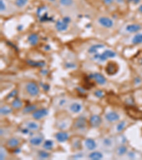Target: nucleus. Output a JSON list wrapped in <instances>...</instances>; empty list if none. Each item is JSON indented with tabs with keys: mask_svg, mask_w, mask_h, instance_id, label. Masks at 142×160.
Instances as JSON below:
<instances>
[{
	"mask_svg": "<svg viewBox=\"0 0 142 160\" xmlns=\"http://www.w3.org/2000/svg\"><path fill=\"white\" fill-rule=\"evenodd\" d=\"M116 140L112 137H103L100 139V145L105 151H111L116 145Z\"/></svg>",
	"mask_w": 142,
	"mask_h": 160,
	"instance_id": "nucleus-1",
	"label": "nucleus"
},
{
	"mask_svg": "<svg viewBox=\"0 0 142 160\" xmlns=\"http://www.w3.org/2000/svg\"><path fill=\"white\" fill-rule=\"evenodd\" d=\"M26 93L31 96H37L40 93V89L38 85L33 81L27 82L25 85Z\"/></svg>",
	"mask_w": 142,
	"mask_h": 160,
	"instance_id": "nucleus-2",
	"label": "nucleus"
},
{
	"mask_svg": "<svg viewBox=\"0 0 142 160\" xmlns=\"http://www.w3.org/2000/svg\"><path fill=\"white\" fill-rule=\"evenodd\" d=\"M116 55L117 54L114 51L109 50V49H107V50H105L102 53L94 54L93 56L94 57L93 58L94 60H99V61H105V60L107 59V58H114Z\"/></svg>",
	"mask_w": 142,
	"mask_h": 160,
	"instance_id": "nucleus-3",
	"label": "nucleus"
},
{
	"mask_svg": "<svg viewBox=\"0 0 142 160\" xmlns=\"http://www.w3.org/2000/svg\"><path fill=\"white\" fill-rule=\"evenodd\" d=\"M127 113L131 118L134 119V120H139L142 118V112L140 110L136 109V107L133 106H129L126 108Z\"/></svg>",
	"mask_w": 142,
	"mask_h": 160,
	"instance_id": "nucleus-4",
	"label": "nucleus"
},
{
	"mask_svg": "<svg viewBox=\"0 0 142 160\" xmlns=\"http://www.w3.org/2000/svg\"><path fill=\"white\" fill-rule=\"evenodd\" d=\"M87 126V122L86 118L84 117L80 116L73 123V127L76 130H84L86 129Z\"/></svg>",
	"mask_w": 142,
	"mask_h": 160,
	"instance_id": "nucleus-5",
	"label": "nucleus"
},
{
	"mask_svg": "<svg viewBox=\"0 0 142 160\" xmlns=\"http://www.w3.org/2000/svg\"><path fill=\"white\" fill-rule=\"evenodd\" d=\"M49 113V111L46 108H40V109H36L35 111H33L31 114L32 118L35 120H39L40 119L44 118L46 117Z\"/></svg>",
	"mask_w": 142,
	"mask_h": 160,
	"instance_id": "nucleus-6",
	"label": "nucleus"
},
{
	"mask_svg": "<svg viewBox=\"0 0 142 160\" xmlns=\"http://www.w3.org/2000/svg\"><path fill=\"white\" fill-rule=\"evenodd\" d=\"M119 71V67L117 64L115 62L110 61L108 62L107 66L105 67V71L108 75L109 76H114L117 74V72Z\"/></svg>",
	"mask_w": 142,
	"mask_h": 160,
	"instance_id": "nucleus-7",
	"label": "nucleus"
},
{
	"mask_svg": "<svg viewBox=\"0 0 142 160\" xmlns=\"http://www.w3.org/2000/svg\"><path fill=\"white\" fill-rule=\"evenodd\" d=\"M102 120L100 116L98 115H92L89 119V124L92 127L98 128L102 125Z\"/></svg>",
	"mask_w": 142,
	"mask_h": 160,
	"instance_id": "nucleus-8",
	"label": "nucleus"
},
{
	"mask_svg": "<svg viewBox=\"0 0 142 160\" xmlns=\"http://www.w3.org/2000/svg\"><path fill=\"white\" fill-rule=\"evenodd\" d=\"M98 23L105 28H112L114 26L113 20L107 17H100L98 19Z\"/></svg>",
	"mask_w": 142,
	"mask_h": 160,
	"instance_id": "nucleus-9",
	"label": "nucleus"
},
{
	"mask_svg": "<svg viewBox=\"0 0 142 160\" xmlns=\"http://www.w3.org/2000/svg\"><path fill=\"white\" fill-rule=\"evenodd\" d=\"M105 119L106 120L109 122V123H115L120 119V116L117 112L114 111H111L107 112L105 114Z\"/></svg>",
	"mask_w": 142,
	"mask_h": 160,
	"instance_id": "nucleus-10",
	"label": "nucleus"
},
{
	"mask_svg": "<svg viewBox=\"0 0 142 160\" xmlns=\"http://www.w3.org/2000/svg\"><path fill=\"white\" fill-rule=\"evenodd\" d=\"M90 77L92 78V79H94L100 85H105V83H107V80H106L105 76L100 73H91L90 75Z\"/></svg>",
	"mask_w": 142,
	"mask_h": 160,
	"instance_id": "nucleus-11",
	"label": "nucleus"
},
{
	"mask_svg": "<svg viewBox=\"0 0 142 160\" xmlns=\"http://www.w3.org/2000/svg\"><path fill=\"white\" fill-rule=\"evenodd\" d=\"M69 137L70 136L67 132L60 131V132H58L55 135L56 139L58 142H60V143L65 142L68 140Z\"/></svg>",
	"mask_w": 142,
	"mask_h": 160,
	"instance_id": "nucleus-12",
	"label": "nucleus"
},
{
	"mask_svg": "<svg viewBox=\"0 0 142 160\" xmlns=\"http://www.w3.org/2000/svg\"><path fill=\"white\" fill-rule=\"evenodd\" d=\"M70 119L69 118H63L58 120L56 123V126L60 130H65L70 126Z\"/></svg>",
	"mask_w": 142,
	"mask_h": 160,
	"instance_id": "nucleus-13",
	"label": "nucleus"
},
{
	"mask_svg": "<svg viewBox=\"0 0 142 160\" xmlns=\"http://www.w3.org/2000/svg\"><path fill=\"white\" fill-rule=\"evenodd\" d=\"M25 127L30 131H38L40 129V124L36 121H27L25 123Z\"/></svg>",
	"mask_w": 142,
	"mask_h": 160,
	"instance_id": "nucleus-14",
	"label": "nucleus"
},
{
	"mask_svg": "<svg viewBox=\"0 0 142 160\" xmlns=\"http://www.w3.org/2000/svg\"><path fill=\"white\" fill-rule=\"evenodd\" d=\"M68 109L73 113H79L83 110V106L80 103L74 102L69 105Z\"/></svg>",
	"mask_w": 142,
	"mask_h": 160,
	"instance_id": "nucleus-15",
	"label": "nucleus"
},
{
	"mask_svg": "<svg viewBox=\"0 0 142 160\" xmlns=\"http://www.w3.org/2000/svg\"><path fill=\"white\" fill-rule=\"evenodd\" d=\"M141 25L139 24H132L126 27V31L129 33H137L141 29Z\"/></svg>",
	"mask_w": 142,
	"mask_h": 160,
	"instance_id": "nucleus-16",
	"label": "nucleus"
},
{
	"mask_svg": "<svg viewBox=\"0 0 142 160\" xmlns=\"http://www.w3.org/2000/svg\"><path fill=\"white\" fill-rule=\"evenodd\" d=\"M20 140L19 138L15 137H11L6 141V146L10 148H16L19 145Z\"/></svg>",
	"mask_w": 142,
	"mask_h": 160,
	"instance_id": "nucleus-17",
	"label": "nucleus"
},
{
	"mask_svg": "<svg viewBox=\"0 0 142 160\" xmlns=\"http://www.w3.org/2000/svg\"><path fill=\"white\" fill-rule=\"evenodd\" d=\"M44 142L43 136H33L29 139V143L33 146H39Z\"/></svg>",
	"mask_w": 142,
	"mask_h": 160,
	"instance_id": "nucleus-18",
	"label": "nucleus"
},
{
	"mask_svg": "<svg viewBox=\"0 0 142 160\" xmlns=\"http://www.w3.org/2000/svg\"><path fill=\"white\" fill-rule=\"evenodd\" d=\"M68 28V24L65 23L63 19H59L56 23V29L58 31H64Z\"/></svg>",
	"mask_w": 142,
	"mask_h": 160,
	"instance_id": "nucleus-19",
	"label": "nucleus"
},
{
	"mask_svg": "<svg viewBox=\"0 0 142 160\" xmlns=\"http://www.w3.org/2000/svg\"><path fill=\"white\" fill-rule=\"evenodd\" d=\"M85 145L87 150L90 151H93L97 147V143L93 139L87 138L85 140Z\"/></svg>",
	"mask_w": 142,
	"mask_h": 160,
	"instance_id": "nucleus-20",
	"label": "nucleus"
},
{
	"mask_svg": "<svg viewBox=\"0 0 142 160\" xmlns=\"http://www.w3.org/2000/svg\"><path fill=\"white\" fill-rule=\"evenodd\" d=\"M128 152L127 147L124 145H120L116 148L115 153L116 155L118 157H123Z\"/></svg>",
	"mask_w": 142,
	"mask_h": 160,
	"instance_id": "nucleus-21",
	"label": "nucleus"
},
{
	"mask_svg": "<svg viewBox=\"0 0 142 160\" xmlns=\"http://www.w3.org/2000/svg\"><path fill=\"white\" fill-rule=\"evenodd\" d=\"M27 41L31 46H35L39 42V36L36 33H31L28 37Z\"/></svg>",
	"mask_w": 142,
	"mask_h": 160,
	"instance_id": "nucleus-22",
	"label": "nucleus"
},
{
	"mask_svg": "<svg viewBox=\"0 0 142 160\" xmlns=\"http://www.w3.org/2000/svg\"><path fill=\"white\" fill-rule=\"evenodd\" d=\"M88 158L92 160H100L103 158V154L102 152L94 151V152L90 153L88 155Z\"/></svg>",
	"mask_w": 142,
	"mask_h": 160,
	"instance_id": "nucleus-23",
	"label": "nucleus"
},
{
	"mask_svg": "<svg viewBox=\"0 0 142 160\" xmlns=\"http://www.w3.org/2000/svg\"><path fill=\"white\" fill-rule=\"evenodd\" d=\"M132 43L134 45H138L142 44V33H137L133 37Z\"/></svg>",
	"mask_w": 142,
	"mask_h": 160,
	"instance_id": "nucleus-24",
	"label": "nucleus"
},
{
	"mask_svg": "<svg viewBox=\"0 0 142 160\" xmlns=\"http://www.w3.org/2000/svg\"><path fill=\"white\" fill-rule=\"evenodd\" d=\"M12 112V108L9 105H3L0 108V113L2 115H8Z\"/></svg>",
	"mask_w": 142,
	"mask_h": 160,
	"instance_id": "nucleus-25",
	"label": "nucleus"
},
{
	"mask_svg": "<svg viewBox=\"0 0 142 160\" xmlns=\"http://www.w3.org/2000/svg\"><path fill=\"white\" fill-rule=\"evenodd\" d=\"M53 146H54V142L53 140H51V139H47V140H45L44 142V144H43V148H44L45 150H47V151L53 150Z\"/></svg>",
	"mask_w": 142,
	"mask_h": 160,
	"instance_id": "nucleus-26",
	"label": "nucleus"
},
{
	"mask_svg": "<svg viewBox=\"0 0 142 160\" xmlns=\"http://www.w3.org/2000/svg\"><path fill=\"white\" fill-rule=\"evenodd\" d=\"M23 106V103L19 98H15L12 102V107L14 109H19Z\"/></svg>",
	"mask_w": 142,
	"mask_h": 160,
	"instance_id": "nucleus-27",
	"label": "nucleus"
},
{
	"mask_svg": "<svg viewBox=\"0 0 142 160\" xmlns=\"http://www.w3.org/2000/svg\"><path fill=\"white\" fill-rule=\"evenodd\" d=\"M127 126V122L125 120H121L117 124L115 127V130L117 132H122Z\"/></svg>",
	"mask_w": 142,
	"mask_h": 160,
	"instance_id": "nucleus-28",
	"label": "nucleus"
},
{
	"mask_svg": "<svg viewBox=\"0 0 142 160\" xmlns=\"http://www.w3.org/2000/svg\"><path fill=\"white\" fill-rule=\"evenodd\" d=\"M37 109V105H29L24 108L22 110V112L24 114L30 113V112H33Z\"/></svg>",
	"mask_w": 142,
	"mask_h": 160,
	"instance_id": "nucleus-29",
	"label": "nucleus"
},
{
	"mask_svg": "<svg viewBox=\"0 0 142 160\" xmlns=\"http://www.w3.org/2000/svg\"><path fill=\"white\" fill-rule=\"evenodd\" d=\"M27 64L33 67H44L46 65V63L44 61H34V60H26Z\"/></svg>",
	"mask_w": 142,
	"mask_h": 160,
	"instance_id": "nucleus-30",
	"label": "nucleus"
},
{
	"mask_svg": "<svg viewBox=\"0 0 142 160\" xmlns=\"http://www.w3.org/2000/svg\"><path fill=\"white\" fill-rule=\"evenodd\" d=\"M105 47V45L103 44H94L92 45V46L89 49L88 52L90 53H98V49H102Z\"/></svg>",
	"mask_w": 142,
	"mask_h": 160,
	"instance_id": "nucleus-31",
	"label": "nucleus"
},
{
	"mask_svg": "<svg viewBox=\"0 0 142 160\" xmlns=\"http://www.w3.org/2000/svg\"><path fill=\"white\" fill-rule=\"evenodd\" d=\"M47 151V150H46ZM45 150H40L39 152H38V157L40 159H48L51 157V154L48 152H46Z\"/></svg>",
	"mask_w": 142,
	"mask_h": 160,
	"instance_id": "nucleus-32",
	"label": "nucleus"
},
{
	"mask_svg": "<svg viewBox=\"0 0 142 160\" xmlns=\"http://www.w3.org/2000/svg\"><path fill=\"white\" fill-rule=\"evenodd\" d=\"M29 0H15V5L19 8L24 7L28 3Z\"/></svg>",
	"mask_w": 142,
	"mask_h": 160,
	"instance_id": "nucleus-33",
	"label": "nucleus"
},
{
	"mask_svg": "<svg viewBox=\"0 0 142 160\" xmlns=\"http://www.w3.org/2000/svg\"><path fill=\"white\" fill-rule=\"evenodd\" d=\"M116 142L119 145H124L127 142V138L124 135H119L115 139Z\"/></svg>",
	"mask_w": 142,
	"mask_h": 160,
	"instance_id": "nucleus-34",
	"label": "nucleus"
},
{
	"mask_svg": "<svg viewBox=\"0 0 142 160\" xmlns=\"http://www.w3.org/2000/svg\"><path fill=\"white\" fill-rule=\"evenodd\" d=\"M67 100L66 98H60L58 99L57 100V105L58 107H63L64 105H65L67 104Z\"/></svg>",
	"mask_w": 142,
	"mask_h": 160,
	"instance_id": "nucleus-35",
	"label": "nucleus"
},
{
	"mask_svg": "<svg viewBox=\"0 0 142 160\" xmlns=\"http://www.w3.org/2000/svg\"><path fill=\"white\" fill-rule=\"evenodd\" d=\"M72 145H73V147L75 150H78L81 147V142L80 140L79 139H74L72 142Z\"/></svg>",
	"mask_w": 142,
	"mask_h": 160,
	"instance_id": "nucleus-36",
	"label": "nucleus"
},
{
	"mask_svg": "<svg viewBox=\"0 0 142 160\" xmlns=\"http://www.w3.org/2000/svg\"><path fill=\"white\" fill-rule=\"evenodd\" d=\"M59 3L63 6H70L73 4V0H59Z\"/></svg>",
	"mask_w": 142,
	"mask_h": 160,
	"instance_id": "nucleus-37",
	"label": "nucleus"
},
{
	"mask_svg": "<svg viewBox=\"0 0 142 160\" xmlns=\"http://www.w3.org/2000/svg\"><path fill=\"white\" fill-rule=\"evenodd\" d=\"M6 154H7V152H6L5 149L1 147V149H0V159L1 160L5 159V158L6 157Z\"/></svg>",
	"mask_w": 142,
	"mask_h": 160,
	"instance_id": "nucleus-38",
	"label": "nucleus"
},
{
	"mask_svg": "<svg viewBox=\"0 0 142 160\" xmlns=\"http://www.w3.org/2000/svg\"><path fill=\"white\" fill-rule=\"evenodd\" d=\"M17 90H13V91H12L10 92V93H9L7 95V96H6V100H10L11 98H15L16 96H17Z\"/></svg>",
	"mask_w": 142,
	"mask_h": 160,
	"instance_id": "nucleus-39",
	"label": "nucleus"
},
{
	"mask_svg": "<svg viewBox=\"0 0 142 160\" xmlns=\"http://www.w3.org/2000/svg\"><path fill=\"white\" fill-rule=\"evenodd\" d=\"M94 95L97 97V98H102L105 96V93H104L103 91H101V90H97V91L94 92Z\"/></svg>",
	"mask_w": 142,
	"mask_h": 160,
	"instance_id": "nucleus-40",
	"label": "nucleus"
},
{
	"mask_svg": "<svg viewBox=\"0 0 142 160\" xmlns=\"http://www.w3.org/2000/svg\"><path fill=\"white\" fill-rule=\"evenodd\" d=\"M6 4L5 2H4V0H0V12L2 13L5 12L6 10Z\"/></svg>",
	"mask_w": 142,
	"mask_h": 160,
	"instance_id": "nucleus-41",
	"label": "nucleus"
},
{
	"mask_svg": "<svg viewBox=\"0 0 142 160\" xmlns=\"http://www.w3.org/2000/svg\"><path fill=\"white\" fill-rule=\"evenodd\" d=\"M127 157H129V159H134L135 153L134 152H132V151H129V152H127Z\"/></svg>",
	"mask_w": 142,
	"mask_h": 160,
	"instance_id": "nucleus-42",
	"label": "nucleus"
},
{
	"mask_svg": "<svg viewBox=\"0 0 142 160\" xmlns=\"http://www.w3.org/2000/svg\"><path fill=\"white\" fill-rule=\"evenodd\" d=\"M65 66H66L67 68H73L75 67V65L73 64V63H67L66 64H65Z\"/></svg>",
	"mask_w": 142,
	"mask_h": 160,
	"instance_id": "nucleus-43",
	"label": "nucleus"
},
{
	"mask_svg": "<svg viewBox=\"0 0 142 160\" xmlns=\"http://www.w3.org/2000/svg\"><path fill=\"white\" fill-rule=\"evenodd\" d=\"M83 153H78L77 154H75V156H73V158L74 159H80V158H83Z\"/></svg>",
	"mask_w": 142,
	"mask_h": 160,
	"instance_id": "nucleus-44",
	"label": "nucleus"
},
{
	"mask_svg": "<svg viewBox=\"0 0 142 160\" xmlns=\"http://www.w3.org/2000/svg\"><path fill=\"white\" fill-rule=\"evenodd\" d=\"M134 83H135V84H136V85H139V84H140V83H141V79L140 78L136 77V78H134Z\"/></svg>",
	"mask_w": 142,
	"mask_h": 160,
	"instance_id": "nucleus-45",
	"label": "nucleus"
},
{
	"mask_svg": "<svg viewBox=\"0 0 142 160\" xmlns=\"http://www.w3.org/2000/svg\"><path fill=\"white\" fill-rule=\"evenodd\" d=\"M62 19L63 20V21L65 22V23H67V24H69L70 22H71V18H70L69 17H65L63 18Z\"/></svg>",
	"mask_w": 142,
	"mask_h": 160,
	"instance_id": "nucleus-46",
	"label": "nucleus"
},
{
	"mask_svg": "<svg viewBox=\"0 0 142 160\" xmlns=\"http://www.w3.org/2000/svg\"><path fill=\"white\" fill-rule=\"evenodd\" d=\"M41 86L45 91H48L49 88H50V86H49V85L48 84H42Z\"/></svg>",
	"mask_w": 142,
	"mask_h": 160,
	"instance_id": "nucleus-47",
	"label": "nucleus"
},
{
	"mask_svg": "<svg viewBox=\"0 0 142 160\" xmlns=\"http://www.w3.org/2000/svg\"><path fill=\"white\" fill-rule=\"evenodd\" d=\"M21 132H22V133L27 135V134H29V132H30V130H29L28 129V128L25 127V128H24V129H21Z\"/></svg>",
	"mask_w": 142,
	"mask_h": 160,
	"instance_id": "nucleus-48",
	"label": "nucleus"
},
{
	"mask_svg": "<svg viewBox=\"0 0 142 160\" xmlns=\"http://www.w3.org/2000/svg\"><path fill=\"white\" fill-rule=\"evenodd\" d=\"M102 1L104 2V3L106 4H110L114 2V0H102Z\"/></svg>",
	"mask_w": 142,
	"mask_h": 160,
	"instance_id": "nucleus-49",
	"label": "nucleus"
},
{
	"mask_svg": "<svg viewBox=\"0 0 142 160\" xmlns=\"http://www.w3.org/2000/svg\"><path fill=\"white\" fill-rule=\"evenodd\" d=\"M129 2H132V3L136 4L140 2V0H129Z\"/></svg>",
	"mask_w": 142,
	"mask_h": 160,
	"instance_id": "nucleus-50",
	"label": "nucleus"
},
{
	"mask_svg": "<svg viewBox=\"0 0 142 160\" xmlns=\"http://www.w3.org/2000/svg\"><path fill=\"white\" fill-rule=\"evenodd\" d=\"M138 11H139V13L142 14V4H140V5L139 6V7H138Z\"/></svg>",
	"mask_w": 142,
	"mask_h": 160,
	"instance_id": "nucleus-51",
	"label": "nucleus"
},
{
	"mask_svg": "<svg viewBox=\"0 0 142 160\" xmlns=\"http://www.w3.org/2000/svg\"><path fill=\"white\" fill-rule=\"evenodd\" d=\"M48 1H50V2H55L56 0H48Z\"/></svg>",
	"mask_w": 142,
	"mask_h": 160,
	"instance_id": "nucleus-52",
	"label": "nucleus"
},
{
	"mask_svg": "<svg viewBox=\"0 0 142 160\" xmlns=\"http://www.w3.org/2000/svg\"><path fill=\"white\" fill-rule=\"evenodd\" d=\"M139 64H141V65H142V59L140 60V63H139Z\"/></svg>",
	"mask_w": 142,
	"mask_h": 160,
	"instance_id": "nucleus-53",
	"label": "nucleus"
}]
</instances>
